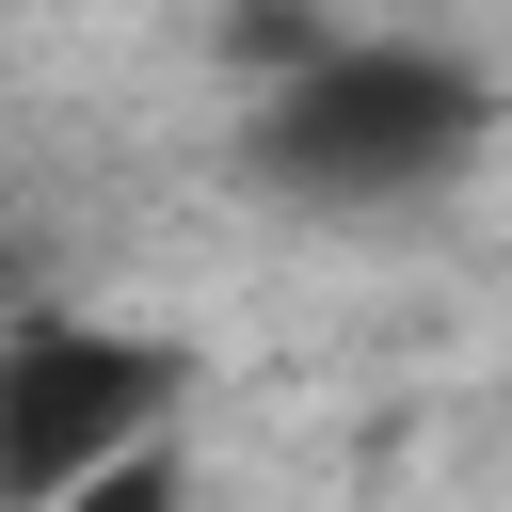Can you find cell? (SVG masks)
Instances as JSON below:
<instances>
[{
  "label": "cell",
  "instance_id": "6da1fadb",
  "mask_svg": "<svg viewBox=\"0 0 512 512\" xmlns=\"http://www.w3.org/2000/svg\"><path fill=\"white\" fill-rule=\"evenodd\" d=\"M496 144V80L432 32H336L320 64L256 80V128H240V176L288 192V208H432L464 192Z\"/></svg>",
  "mask_w": 512,
  "mask_h": 512
},
{
  "label": "cell",
  "instance_id": "7a4b0ae2",
  "mask_svg": "<svg viewBox=\"0 0 512 512\" xmlns=\"http://www.w3.org/2000/svg\"><path fill=\"white\" fill-rule=\"evenodd\" d=\"M176 400H192V352H176V336L16 320V336H0V512H48V496H80L96 464L160 448Z\"/></svg>",
  "mask_w": 512,
  "mask_h": 512
},
{
  "label": "cell",
  "instance_id": "3957f363",
  "mask_svg": "<svg viewBox=\"0 0 512 512\" xmlns=\"http://www.w3.org/2000/svg\"><path fill=\"white\" fill-rule=\"evenodd\" d=\"M48 512H192V464H176V432H160V448L96 464V480H80V496H48Z\"/></svg>",
  "mask_w": 512,
  "mask_h": 512
}]
</instances>
